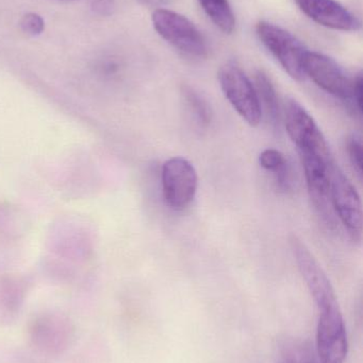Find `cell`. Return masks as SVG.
I'll use <instances>...</instances> for the list:
<instances>
[{
    "label": "cell",
    "instance_id": "7c38bea8",
    "mask_svg": "<svg viewBox=\"0 0 363 363\" xmlns=\"http://www.w3.org/2000/svg\"><path fill=\"white\" fill-rule=\"evenodd\" d=\"M255 89L262 112H266L269 121L274 125L281 121V108L278 94L266 72H258L255 76Z\"/></svg>",
    "mask_w": 363,
    "mask_h": 363
},
{
    "label": "cell",
    "instance_id": "ac0fdd59",
    "mask_svg": "<svg viewBox=\"0 0 363 363\" xmlns=\"http://www.w3.org/2000/svg\"><path fill=\"white\" fill-rule=\"evenodd\" d=\"M288 163L289 162L286 155L276 149H266V150L262 151L259 155L260 166L266 172H272V174L278 172Z\"/></svg>",
    "mask_w": 363,
    "mask_h": 363
},
{
    "label": "cell",
    "instance_id": "277c9868",
    "mask_svg": "<svg viewBox=\"0 0 363 363\" xmlns=\"http://www.w3.org/2000/svg\"><path fill=\"white\" fill-rule=\"evenodd\" d=\"M256 31L262 44L291 78L296 81L306 79L304 61L309 50L296 35L275 23L264 21L258 23Z\"/></svg>",
    "mask_w": 363,
    "mask_h": 363
},
{
    "label": "cell",
    "instance_id": "5bb4252c",
    "mask_svg": "<svg viewBox=\"0 0 363 363\" xmlns=\"http://www.w3.org/2000/svg\"><path fill=\"white\" fill-rule=\"evenodd\" d=\"M202 10L223 33L232 34L236 28V17L228 0H198Z\"/></svg>",
    "mask_w": 363,
    "mask_h": 363
},
{
    "label": "cell",
    "instance_id": "5b68a950",
    "mask_svg": "<svg viewBox=\"0 0 363 363\" xmlns=\"http://www.w3.org/2000/svg\"><path fill=\"white\" fill-rule=\"evenodd\" d=\"M220 86L232 108L251 127L259 125L262 118L261 106L255 85L244 72L234 63H226L220 68Z\"/></svg>",
    "mask_w": 363,
    "mask_h": 363
},
{
    "label": "cell",
    "instance_id": "2e32d148",
    "mask_svg": "<svg viewBox=\"0 0 363 363\" xmlns=\"http://www.w3.org/2000/svg\"><path fill=\"white\" fill-rule=\"evenodd\" d=\"M183 97L190 114L200 128H207L212 121V111L208 102L190 86L183 89Z\"/></svg>",
    "mask_w": 363,
    "mask_h": 363
},
{
    "label": "cell",
    "instance_id": "7a4b0ae2",
    "mask_svg": "<svg viewBox=\"0 0 363 363\" xmlns=\"http://www.w3.org/2000/svg\"><path fill=\"white\" fill-rule=\"evenodd\" d=\"M27 336L34 351L40 355L57 357L72 347L76 338V326L65 315L45 311L30 320Z\"/></svg>",
    "mask_w": 363,
    "mask_h": 363
},
{
    "label": "cell",
    "instance_id": "8fae6325",
    "mask_svg": "<svg viewBox=\"0 0 363 363\" xmlns=\"http://www.w3.org/2000/svg\"><path fill=\"white\" fill-rule=\"evenodd\" d=\"M300 10L315 23L339 30L357 31L360 21L345 6L336 0H296Z\"/></svg>",
    "mask_w": 363,
    "mask_h": 363
},
{
    "label": "cell",
    "instance_id": "3957f363",
    "mask_svg": "<svg viewBox=\"0 0 363 363\" xmlns=\"http://www.w3.org/2000/svg\"><path fill=\"white\" fill-rule=\"evenodd\" d=\"M151 21L157 33L183 55L197 59L208 55L206 38L198 28L180 13L157 9L151 15Z\"/></svg>",
    "mask_w": 363,
    "mask_h": 363
},
{
    "label": "cell",
    "instance_id": "52a82bcc",
    "mask_svg": "<svg viewBox=\"0 0 363 363\" xmlns=\"http://www.w3.org/2000/svg\"><path fill=\"white\" fill-rule=\"evenodd\" d=\"M161 181L164 201L173 211H183L195 199L197 172L191 162L185 157H175L164 162Z\"/></svg>",
    "mask_w": 363,
    "mask_h": 363
},
{
    "label": "cell",
    "instance_id": "e0dca14e",
    "mask_svg": "<svg viewBox=\"0 0 363 363\" xmlns=\"http://www.w3.org/2000/svg\"><path fill=\"white\" fill-rule=\"evenodd\" d=\"M345 150L350 163L353 166L354 170L358 176L362 177V138L359 134L353 133L347 136L345 142Z\"/></svg>",
    "mask_w": 363,
    "mask_h": 363
},
{
    "label": "cell",
    "instance_id": "ba28073f",
    "mask_svg": "<svg viewBox=\"0 0 363 363\" xmlns=\"http://www.w3.org/2000/svg\"><path fill=\"white\" fill-rule=\"evenodd\" d=\"M290 245H291L298 270L310 291L319 313L332 307L339 306L334 287L326 275L325 271L323 270L315 255L311 253L310 250L296 236L291 237Z\"/></svg>",
    "mask_w": 363,
    "mask_h": 363
},
{
    "label": "cell",
    "instance_id": "d6986e66",
    "mask_svg": "<svg viewBox=\"0 0 363 363\" xmlns=\"http://www.w3.org/2000/svg\"><path fill=\"white\" fill-rule=\"evenodd\" d=\"M21 28L28 35L38 36L45 31V21L36 13H27L21 19Z\"/></svg>",
    "mask_w": 363,
    "mask_h": 363
},
{
    "label": "cell",
    "instance_id": "30bf717a",
    "mask_svg": "<svg viewBox=\"0 0 363 363\" xmlns=\"http://www.w3.org/2000/svg\"><path fill=\"white\" fill-rule=\"evenodd\" d=\"M330 202L343 225L353 235H359L362 228V200L343 170L332 164L330 170Z\"/></svg>",
    "mask_w": 363,
    "mask_h": 363
},
{
    "label": "cell",
    "instance_id": "8992f818",
    "mask_svg": "<svg viewBox=\"0 0 363 363\" xmlns=\"http://www.w3.org/2000/svg\"><path fill=\"white\" fill-rule=\"evenodd\" d=\"M285 125L300 155L332 157L319 125L306 108L293 98H289L285 104Z\"/></svg>",
    "mask_w": 363,
    "mask_h": 363
},
{
    "label": "cell",
    "instance_id": "ffe728a7",
    "mask_svg": "<svg viewBox=\"0 0 363 363\" xmlns=\"http://www.w3.org/2000/svg\"><path fill=\"white\" fill-rule=\"evenodd\" d=\"M92 10L102 16L111 15L115 9L114 0H89Z\"/></svg>",
    "mask_w": 363,
    "mask_h": 363
},
{
    "label": "cell",
    "instance_id": "9a60e30c",
    "mask_svg": "<svg viewBox=\"0 0 363 363\" xmlns=\"http://www.w3.org/2000/svg\"><path fill=\"white\" fill-rule=\"evenodd\" d=\"M277 363H320L319 358L308 341L287 339L281 347Z\"/></svg>",
    "mask_w": 363,
    "mask_h": 363
},
{
    "label": "cell",
    "instance_id": "4fadbf2b",
    "mask_svg": "<svg viewBox=\"0 0 363 363\" xmlns=\"http://www.w3.org/2000/svg\"><path fill=\"white\" fill-rule=\"evenodd\" d=\"M25 300V288L10 281L0 285V325L10 324L16 319Z\"/></svg>",
    "mask_w": 363,
    "mask_h": 363
},
{
    "label": "cell",
    "instance_id": "6da1fadb",
    "mask_svg": "<svg viewBox=\"0 0 363 363\" xmlns=\"http://www.w3.org/2000/svg\"><path fill=\"white\" fill-rule=\"evenodd\" d=\"M305 76L320 89L351 104L358 115H362V77L352 78L332 57L308 51L304 61Z\"/></svg>",
    "mask_w": 363,
    "mask_h": 363
},
{
    "label": "cell",
    "instance_id": "9c48e42d",
    "mask_svg": "<svg viewBox=\"0 0 363 363\" xmlns=\"http://www.w3.org/2000/svg\"><path fill=\"white\" fill-rule=\"evenodd\" d=\"M347 353L349 341L340 306L320 311L317 330L320 363H345Z\"/></svg>",
    "mask_w": 363,
    "mask_h": 363
}]
</instances>
